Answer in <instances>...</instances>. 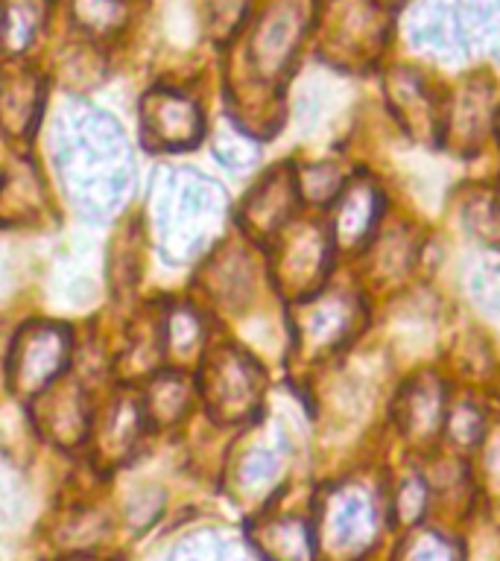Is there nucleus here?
<instances>
[{
  "label": "nucleus",
  "mask_w": 500,
  "mask_h": 561,
  "mask_svg": "<svg viewBox=\"0 0 500 561\" xmlns=\"http://www.w3.org/2000/svg\"><path fill=\"white\" fill-rule=\"evenodd\" d=\"M149 210L158 252L170 263H188L200 257L223 231L226 193L196 170H170L158 173Z\"/></svg>",
  "instance_id": "nucleus-2"
},
{
  "label": "nucleus",
  "mask_w": 500,
  "mask_h": 561,
  "mask_svg": "<svg viewBox=\"0 0 500 561\" xmlns=\"http://www.w3.org/2000/svg\"><path fill=\"white\" fill-rule=\"evenodd\" d=\"M398 421L407 436L428 438L442 424V386L436 377H419L407 386L398 407Z\"/></svg>",
  "instance_id": "nucleus-10"
},
{
  "label": "nucleus",
  "mask_w": 500,
  "mask_h": 561,
  "mask_svg": "<svg viewBox=\"0 0 500 561\" xmlns=\"http://www.w3.org/2000/svg\"><path fill=\"white\" fill-rule=\"evenodd\" d=\"M140 412H144V403H135L132 398L114 403L112 419H109V447L112 450H126L135 442L140 430Z\"/></svg>",
  "instance_id": "nucleus-20"
},
{
  "label": "nucleus",
  "mask_w": 500,
  "mask_h": 561,
  "mask_svg": "<svg viewBox=\"0 0 500 561\" xmlns=\"http://www.w3.org/2000/svg\"><path fill=\"white\" fill-rule=\"evenodd\" d=\"M325 261H328V245H325L322 234L314 228H305L289 240L287 252H284V261H281L284 280L287 284H310L325 270Z\"/></svg>",
  "instance_id": "nucleus-13"
},
{
  "label": "nucleus",
  "mask_w": 500,
  "mask_h": 561,
  "mask_svg": "<svg viewBox=\"0 0 500 561\" xmlns=\"http://www.w3.org/2000/svg\"><path fill=\"white\" fill-rule=\"evenodd\" d=\"M275 477H279V459L270 450H249L243 462H240V482H243V489H266Z\"/></svg>",
  "instance_id": "nucleus-21"
},
{
  "label": "nucleus",
  "mask_w": 500,
  "mask_h": 561,
  "mask_svg": "<svg viewBox=\"0 0 500 561\" xmlns=\"http://www.w3.org/2000/svg\"><path fill=\"white\" fill-rule=\"evenodd\" d=\"M401 561H456V547L436 533L416 535L404 547Z\"/></svg>",
  "instance_id": "nucleus-22"
},
{
  "label": "nucleus",
  "mask_w": 500,
  "mask_h": 561,
  "mask_svg": "<svg viewBox=\"0 0 500 561\" xmlns=\"http://www.w3.org/2000/svg\"><path fill=\"white\" fill-rule=\"evenodd\" d=\"M289 208H293V182L287 173H275L246 202V222L258 234H272L289 217Z\"/></svg>",
  "instance_id": "nucleus-12"
},
{
  "label": "nucleus",
  "mask_w": 500,
  "mask_h": 561,
  "mask_svg": "<svg viewBox=\"0 0 500 561\" xmlns=\"http://www.w3.org/2000/svg\"><path fill=\"white\" fill-rule=\"evenodd\" d=\"M424 503H428V489L419 477H407L401 482V489L395 494V515L401 524H410V520H419L421 512H424Z\"/></svg>",
  "instance_id": "nucleus-26"
},
{
  "label": "nucleus",
  "mask_w": 500,
  "mask_h": 561,
  "mask_svg": "<svg viewBox=\"0 0 500 561\" xmlns=\"http://www.w3.org/2000/svg\"><path fill=\"white\" fill-rule=\"evenodd\" d=\"M302 30H305V15H302V7L293 3V0H284V3H275V7L263 15L261 26L252 38V59L258 65L261 73L272 77L279 73L284 65L289 61L293 50H296L298 38H302Z\"/></svg>",
  "instance_id": "nucleus-7"
},
{
  "label": "nucleus",
  "mask_w": 500,
  "mask_h": 561,
  "mask_svg": "<svg viewBox=\"0 0 500 561\" xmlns=\"http://www.w3.org/2000/svg\"><path fill=\"white\" fill-rule=\"evenodd\" d=\"M70 336L59 324H33L21 333L15 351H12V366L9 380L18 394H42L47 386L59 377L68 363Z\"/></svg>",
  "instance_id": "nucleus-3"
},
{
  "label": "nucleus",
  "mask_w": 500,
  "mask_h": 561,
  "mask_svg": "<svg viewBox=\"0 0 500 561\" xmlns=\"http://www.w3.org/2000/svg\"><path fill=\"white\" fill-rule=\"evenodd\" d=\"M447 433H451V438H454L456 445H463V447L477 445L482 436L480 410H474L471 403L456 407V412L451 415V421H447Z\"/></svg>",
  "instance_id": "nucleus-27"
},
{
  "label": "nucleus",
  "mask_w": 500,
  "mask_h": 561,
  "mask_svg": "<svg viewBox=\"0 0 500 561\" xmlns=\"http://www.w3.org/2000/svg\"><path fill=\"white\" fill-rule=\"evenodd\" d=\"M188 407H191V386H188V380L182 375L167 371V375H158L149 383L147 410L156 421L173 424V421L182 419Z\"/></svg>",
  "instance_id": "nucleus-15"
},
{
  "label": "nucleus",
  "mask_w": 500,
  "mask_h": 561,
  "mask_svg": "<svg viewBox=\"0 0 500 561\" xmlns=\"http://www.w3.org/2000/svg\"><path fill=\"white\" fill-rule=\"evenodd\" d=\"M407 38L421 50H439L447 42V7L442 0H416L407 15Z\"/></svg>",
  "instance_id": "nucleus-14"
},
{
  "label": "nucleus",
  "mask_w": 500,
  "mask_h": 561,
  "mask_svg": "<svg viewBox=\"0 0 500 561\" xmlns=\"http://www.w3.org/2000/svg\"><path fill=\"white\" fill-rule=\"evenodd\" d=\"M38 21H42V12L35 3H12L3 12V21H0V38H3V47L9 53H21L33 44L35 33H38Z\"/></svg>",
  "instance_id": "nucleus-16"
},
{
  "label": "nucleus",
  "mask_w": 500,
  "mask_h": 561,
  "mask_svg": "<svg viewBox=\"0 0 500 561\" xmlns=\"http://www.w3.org/2000/svg\"><path fill=\"white\" fill-rule=\"evenodd\" d=\"M459 7V24L468 38H480L491 26V18L498 12L500 0H456Z\"/></svg>",
  "instance_id": "nucleus-25"
},
{
  "label": "nucleus",
  "mask_w": 500,
  "mask_h": 561,
  "mask_svg": "<svg viewBox=\"0 0 500 561\" xmlns=\"http://www.w3.org/2000/svg\"><path fill=\"white\" fill-rule=\"evenodd\" d=\"M302 191L307 199L322 202L340 191V173L328 164H314L302 170Z\"/></svg>",
  "instance_id": "nucleus-28"
},
{
  "label": "nucleus",
  "mask_w": 500,
  "mask_h": 561,
  "mask_svg": "<svg viewBox=\"0 0 500 561\" xmlns=\"http://www.w3.org/2000/svg\"><path fill=\"white\" fill-rule=\"evenodd\" d=\"M357 307L349 296H325L307 307L302 319H298V333H302V345L307 351H325L333 348L351 333Z\"/></svg>",
  "instance_id": "nucleus-8"
},
{
  "label": "nucleus",
  "mask_w": 500,
  "mask_h": 561,
  "mask_svg": "<svg viewBox=\"0 0 500 561\" xmlns=\"http://www.w3.org/2000/svg\"><path fill=\"white\" fill-rule=\"evenodd\" d=\"M261 394V368L240 351L228 348L208 363L205 398L217 421H237L249 415Z\"/></svg>",
  "instance_id": "nucleus-4"
},
{
  "label": "nucleus",
  "mask_w": 500,
  "mask_h": 561,
  "mask_svg": "<svg viewBox=\"0 0 500 561\" xmlns=\"http://www.w3.org/2000/svg\"><path fill=\"white\" fill-rule=\"evenodd\" d=\"M140 131L149 147L184 149L196 147L205 135V123L191 96L179 91H149L140 103Z\"/></svg>",
  "instance_id": "nucleus-5"
},
{
  "label": "nucleus",
  "mask_w": 500,
  "mask_h": 561,
  "mask_svg": "<svg viewBox=\"0 0 500 561\" xmlns=\"http://www.w3.org/2000/svg\"><path fill=\"white\" fill-rule=\"evenodd\" d=\"M465 226L477 240L489 245H500V202L491 196H474L465 205Z\"/></svg>",
  "instance_id": "nucleus-17"
},
{
  "label": "nucleus",
  "mask_w": 500,
  "mask_h": 561,
  "mask_svg": "<svg viewBox=\"0 0 500 561\" xmlns=\"http://www.w3.org/2000/svg\"><path fill=\"white\" fill-rule=\"evenodd\" d=\"M73 18L91 33H112L123 21L121 0H73Z\"/></svg>",
  "instance_id": "nucleus-19"
},
{
  "label": "nucleus",
  "mask_w": 500,
  "mask_h": 561,
  "mask_svg": "<svg viewBox=\"0 0 500 561\" xmlns=\"http://www.w3.org/2000/svg\"><path fill=\"white\" fill-rule=\"evenodd\" d=\"M377 508L366 489H340L325 500L322 535L337 552H357L375 541Z\"/></svg>",
  "instance_id": "nucleus-6"
},
{
  "label": "nucleus",
  "mask_w": 500,
  "mask_h": 561,
  "mask_svg": "<svg viewBox=\"0 0 500 561\" xmlns=\"http://www.w3.org/2000/svg\"><path fill=\"white\" fill-rule=\"evenodd\" d=\"M377 208H380V196L368 182L349 184L340 196L337 214H333V234L340 240V245L354 249L363 243V237L372 231L377 219Z\"/></svg>",
  "instance_id": "nucleus-9"
},
{
  "label": "nucleus",
  "mask_w": 500,
  "mask_h": 561,
  "mask_svg": "<svg viewBox=\"0 0 500 561\" xmlns=\"http://www.w3.org/2000/svg\"><path fill=\"white\" fill-rule=\"evenodd\" d=\"M164 336L170 354H191V351L200 345V319H196L193 310H188V307H173V310L167 313Z\"/></svg>",
  "instance_id": "nucleus-18"
},
{
  "label": "nucleus",
  "mask_w": 500,
  "mask_h": 561,
  "mask_svg": "<svg viewBox=\"0 0 500 561\" xmlns=\"http://www.w3.org/2000/svg\"><path fill=\"white\" fill-rule=\"evenodd\" d=\"M53 161L70 205L88 219H112L132 193V149L112 114L68 100L53 121Z\"/></svg>",
  "instance_id": "nucleus-1"
},
{
  "label": "nucleus",
  "mask_w": 500,
  "mask_h": 561,
  "mask_svg": "<svg viewBox=\"0 0 500 561\" xmlns=\"http://www.w3.org/2000/svg\"><path fill=\"white\" fill-rule=\"evenodd\" d=\"M471 296L486 313H500V266L486 263L471 275Z\"/></svg>",
  "instance_id": "nucleus-24"
},
{
  "label": "nucleus",
  "mask_w": 500,
  "mask_h": 561,
  "mask_svg": "<svg viewBox=\"0 0 500 561\" xmlns=\"http://www.w3.org/2000/svg\"><path fill=\"white\" fill-rule=\"evenodd\" d=\"M486 473L495 489H500V430L491 436L489 447H486Z\"/></svg>",
  "instance_id": "nucleus-29"
},
{
  "label": "nucleus",
  "mask_w": 500,
  "mask_h": 561,
  "mask_svg": "<svg viewBox=\"0 0 500 561\" xmlns=\"http://www.w3.org/2000/svg\"><path fill=\"white\" fill-rule=\"evenodd\" d=\"M254 543L266 561H310L314 559V541L305 520L298 517H279L266 520L254 529Z\"/></svg>",
  "instance_id": "nucleus-11"
},
{
  "label": "nucleus",
  "mask_w": 500,
  "mask_h": 561,
  "mask_svg": "<svg viewBox=\"0 0 500 561\" xmlns=\"http://www.w3.org/2000/svg\"><path fill=\"white\" fill-rule=\"evenodd\" d=\"M214 152H217L219 161H226V167H235V170L252 167L254 158H258V147L252 140L231 135V131H219L217 140H214Z\"/></svg>",
  "instance_id": "nucleus-23"
},
{
  "label": "nucleus",
  "mask_w": 500,
  "mask_h": 561,
  "mask_svg": "<svg viewBox=\"0 0 500 561\" xmlns=\"http://www.w3.org/2000/svg\"><path fill=\"white\" fill-rule=\"evenodd\" d=\"M65 561H100V559H65Z\"/></svg>",
  "instance_id": "nucleus-30"
}]
</instances>
